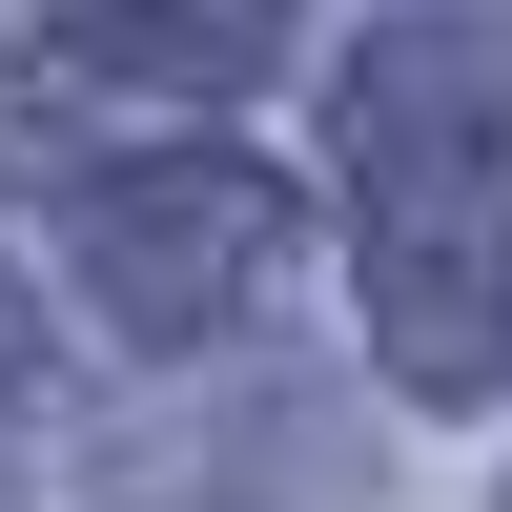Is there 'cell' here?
Returning <instances> with one entry per match:
<instances>
[{"mask_svg":"<svg viewBox=\"0 0 512 512\" xmlns=\"http://www.w3.org/2000/svg\"><path fill=\"white\" fill-rule=\"evenodd\" d=\"M0 369H21V308H0Z\"/></svg>","mask_w":512,"mask_h":512,"instance_id":"obj_4","label":"cell"},{"mask_svg":"<svg viewBox=\"0 0 512 512\" xmlns=\"http://www.w3.org/2000/svg\"><path fill=\"white\" fill-rule=\"evenodd\" d=\"M492 82H512V41H472V21H431V41H369V185H472V164H492Z\"/></svg>","mask_w":512,"mask_h":512,"instance_id":"obj_2","label":"cell"},{"mask_svg":"<svg viewBox=\"0 0 512 512\" xmlns=\"http://www.w3.org/2000/svg\"><path fill=\"white\" fill-rule=\"evenodd\" d=\"M267 21H287V0H62V41L123 62V82H246Z\"/></svg>","mask_w":512,"mask_h":512,"instance_id":"obj_3","label":"cell"},{"mask_svg":"<svg viewBox=\"0 0 512 512\" xmlns=\"http://www.w3.org/2000/svg\"><path fill=\"white\" fill-rule=\"evenodd\" d=\"M82 267H103V308L144 328V349L246 328L267 267H287V185H267V164H144V185L82 205Z\"/></svg>","mask_w":512,"mask_h":512,"instance_id":"obj_1","label":"cell"}]
</instances>
